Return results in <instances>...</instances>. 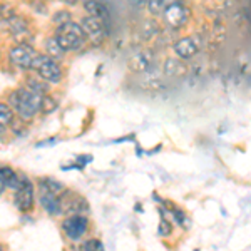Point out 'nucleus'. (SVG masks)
Returning a JSON list of instances; mask_svg holds the SVG:
<instances>
[{"label":"nucleus","mask_w":251,"mask_h":251,"mask_svg":"<svg viewBox=\"0 0 251 251\" xmlns=\"http://www.w3.org/2000/svg\"><path fill=\"white\" fill-rule=\"evenodd\" d=\"M40 100H42V96L29 87L17 89L9 96L10 107H14V111L22 119H32L40 111Z\"/></svg>","instance_id":"nucleus-1"},{"label":"nucleus","mask_w":251,"mask_h":251,"mask_svg":"<svg viewBox=\"0 0 251 251\" xmlns=\"http://www.w3.org/2000/svg\"><path fill=\"white\" fill-rule=\"evenodd\" d=\"M54 37L66 52L79 50V49L84 46V42H86V34H84L80 24H75V22H72V20L59 25Z\"/></svg>","instance_id":"nucleus-2"},{"label":"nucleus","mask_w":251,"mask_h":251,"mask_svg":"<svg viewBox=\"0 0 251 251\" xmlns=\"http://www.w3.org/2000/svg\"><path fill=\"white\" fill-rule=\"evenodd\" d=\"M9 57H10V62L20 69H35L40 54L35 50V49H32L30 46L19 44V46L10 49Z\"/></svg>","instance_id":"nucleus-3"},{"label":"nucleus","mask_w":251,"mask_h":251,"mask_svg":"<svg viewBox=\"0 0 251 251\" xmlns=\"http://www.w3.org/2000/svg\"><path fill=\"white\" fill-rule=\"evenodd\" d=\"M35 71H37L39 77L46 82H52L57 84L62 79V67L57 64V60L50 59L49 55H42L40 54L39 62L35 66Z\"/></svg>","instance_id":"nucleus-4"},{"label":"nucleus","mask_w":251,"mask_h":251,"mask_svg":"<svg viewBox=\"0 0 251 251\" xmlns=\"http://www.w3.org/2000/svg\"><path fill=\"white\" fill-rule=\"evenodd\" d=\"M80 27H82L84 34H86V39L91 40L94 46H100L104 42V39H106V25H104L102 19L87 15V17L82 19Z\"/></svg>","instance_id":"nucleus-5"},{"label":"nucleus","mask_w":251,"mask_h":251,"mask_svg":"<svg viewBox=\"0 0 251 251\" xmlns=\"http://www.w3.org/2000/svg\"><path fill=\"white\" fill-rule=\"evenodd\" d=\"M163 15H164L166 24H168L169 27H173V29H181L183 25H186V22H188V19H189L188 9H186L183 3H177V2H173V3H169V5H166Z\"/></svg>","instance_id":"nucleus-6"},{"label":"nucleus","mask_w":251,"mask_h":251,"mask_svg":"<svg viewBox=\"0 0 251 251\" xmlns=\"http://www.w3.org/2000/svg\"><path fill=\"white\" fill-rule=\"evenodd\" d=\"M62 229L69 240L77 241L87 233V220L84 216H80V214L69 216L67 220L62 223Z\"/></svg>","instance_id":"nucleus-7"},{"label":"nucleus","mask_w":251,"mask_h":251,"mask_svg":"<svg viewBox=\"0 0 251 251\" xmlns=\"http://www.w3.org/2000/svg\"><path fill=\"white\" fill-rule=\"evenodd\" d=\"M32 204H34V188H32V183L27 179H22L17 188V193H15V206L20 209V211H30Z\"/></svg>","instance_id":"nucleus-8"},{"label":"nucleus","mask_w":251,"mask_h":251,"mask_svg":"<svg viewBox=\"0 0 251 251\" xmlns=\"http://www.w3.org/2000/svg\"><path fill=\"white\" fill-rule=\"evenodd\" d=\"M174 52L181 59H191L200 52V42L196 37H184L174 44Z\"/></svg>","instance_id":"nucleus-9"},{"label":"nucleus","mask_w":251,"mask_h":251,"mask_svg":"<svg viewBox=\"0 0 251 251\" xmlns=\"http://www.w3.org/2000/svg\"><path fill=\"white\" fill-rule=\"evenodd\" d=\"M40 203H42L44 209L49 214H60L62 213V204H60V196L59 194H54L47 189H42V194H40Z\"/></svg>","instance_id":"nucleus-10"},{"label":"nucleus","mask_w":251,"mask_h":251,"mask_svg":"<svg viewBox=\"0 0 251 251\" xmlns=\"http://www.w3.org/2000/svg\"><path fill=\"white\" fill-rule=\"evenodd\" d=\"M84 9L91 17H97V19H107L109 15V10L107 7L104 5L100 0H87L86 3H84Z\"/></svg>","instance_id":"nucleus-11"},{"label":"nucleus","mask_w":251,"mask_h":251,"mask_svg":"<svg viewBox=\"0 0 251 251\" xmlns=\"http://www.w3.org/2000/svg\"><path fill=\"white\" fill-rule=\"evenodd\" d=\"M0 177H2L3 184L5 188H12V189H17L20 184V177L17 176V173L10 168H0Z\"/></svg>","instance_id":"nucleus-12"},{"label":"nucleus","mask_w":251,"mask_h":251,"mask_svg":"<svg viewBox=\"0 0 251 251\" xmlns=\"http://www.w3.org/2000/svg\"><path fill=\"white\" fill-rule=\"evenodd\" d=\"M5 22L9 24V27H10V30L14 35H22L29 30V24H27V20L22 19V17H17V15H14V17L5 20Z\"/></svg>","instance_id":"nucleus-13"},{"label":"nucleus","mask_w":251,"mask_h":251,"mask_svg":"<svg viewBox=\"0 0 251 251\" xmlns=\"http://www.w3.org/2000/svg\"><path fill=\"white\" fill-rule=\"evenodd\" d=\"M46 52H47V55L50 59L57 60V59L64 57V52H66V50L60 47V44L55 40V37H50V39L46 40Z\"/></svg>","instance_id":"nucleus-14"},{"label":"nucleus","mask_w":251,"mask_h":251,"mask_svg":"<svg viewBox=\"0 0 251 251\" xmlns=\"http://www.w3.org/2000/svg\"><path fill=\"white\" fill-rule=\"evenodd\" d=\"M40 186H42V189H47V191L54 193V194H62L66 193V188H64L62 183H59V181L55 179H42V183H40Z\"/></svg>","instance_id":"nucleus-15"},{"label":"nucleus","mask_w":251,"mask_h":251,"mask_svg":"<svg viewBox=\"0 0 251 251\" xmlns=\"http://www.w3.org/2000/svg\"><path fill=\"white\" fill-rule=\"evenodd\" d=\"M14 121V111L7 104H0V127H5Z\"/></svg>","instance_id":"nucleus-16"},{"label":"nucleus","mask_w":251,"mask_h":251,"mask_svg":"<svg viewBox=\"0 0 251 251\" xmlns=\"http://www.w3.org/2000/svg\"><path fill=\"white\" fill-rule=\"evenodd\" d=\"M129 66H131V69L132 71H146V69L149 67V60L144 57L143 54H137V55H134L131 60H129Z\"/></svg>","instance_id":"nucleus-17"},{"label":"nucleus","mask_w":251,"mask_h":251,"mask_svg":"<svg viewBox=\"0 0 251 251\" xmlns=\"http://www.w3.org/2000/svg\"><path fill=\"white\" fill-rule=\"evenodd\" d=\"M57 107V102H55L54 99H52L50 96H42V100H40V111L46 112V114H49V112H52L54 109Z\"/></svg>","instance_id":"nucleus-18"},{"label":"nucleus","mask_w":251,"mask_h":251,"mask_svg":"<svg viewBox=\"0 0 251 251\" xmlns=\"http://www.w3.org/2000/svg\"><path fill=\"white\" fill-rule=\"evenodd\" d=\"M15 15V10L12 9V5H9V3H2L0 5V19L3 20H9Z\"/></svg>","instance_id":"nucleus-19"},{"label":"nucleus","mask_w":251,"mask_h":251,"mask_svg":"<svg viewBox=\"0 0 251 251\" xmlns=\"http://www.w3.org/2000/svg\"><path fill=\"white\" fill-rule=\"evenodd\" d=\"M54 24L55 25H62V24H66V22H69V20H72V17H71V14L69 12H59V14H55L54 15Z\"/></svg>","instance_id":"nucleus-20"},{"label":"nucleus","mask_w":251,"mask_h":251,"mask_svg":"<svg viewBox=\"0 0 251 251\" xmlns=\"http://www.w3.org/2000/svg\"><path fill=\"white\" fill-rule=\"evenodd\" d=\"M164 7V0H149V12H152V14H159Z\"/></svg>","instance_id":"nucleus-21"},{"label":"nucleus","mask_w":251,"mask_h":251,"mask_svg":"<svg viewBox=\"0 0 251 251\" xmlns=\"http://www.w3.org/2000/svg\"><path fill=\"white\" fill-rule=\"evenodd\" d=\"M29 89L35 91L40 96L46 94V86H44L42 82H39V80H35V79H29Z\"/></svg>","instance_id":"nucleus-22"},{"label":"nucleus","mask_w":251,"mask_h":251,"mask_svg":"<svg viewBox=\"0 0 251 251\" xmlns=\"http://www.w3.org/2000/svg\"><path fill=\"white\" fill-rule=\"evenodd\" d=\"M84 250H104V245L97 240H89L84 243Z\"/></svg>","instance_id":"nucleus-23"},{"label":"nucleus","mask_w":251,"mask_h":251,"mask_svg":"<svg viewBox=\"0 0 251 251\" xmlns=\"http://www.w3.org/2000/svg\"><path fill=\"white\" fill-rule=\"evenodd\" d=\"M161 233L164 231V234H169L171 233V228H169V225H168V221H163L161 223V229H159Z\"/></svg>","instance_id":"nucleus-24"},{"label":"nucleus","mask_w":251,"mask_h":251,"mask_svg":"<svg viewBox=\"0 0 251 251\" xmlns=\"http://www.w3.org/2000/svg\"><path fill=\"white\" fill-rule=\"evenodd\" d=\"M62 3H66V5H75V3L79 2V0H60Z\"/></svg>","instance_id":"nucleus-25"},{"label":"nucleus","mask_w":251,"mask_h":251,"mask_svg":"<svg viewBox=\"0 0 251 251\" xmlns=\"http://www.w3.org/2000/svg\"><path fill=\"white\" fill-rule=\"evenodd\" d=\"M3 191H5V184H3V181H2V177H0V194H2Z\"/></svg>","instance_id":"nucleus-26"},{"label":"nucleus","mask_w":251,"mask_h":251,"mask_svg":"<svg viewBox=\"0 0 251 251\" xmlns=\"http://www.w3.org/2000/svg\"><path fill=\"white\" fill-rule=\"evenodd\" d=\"M0 250H2V246H0Z\"/></svg>","instance_id":"nucleus-27"}]
</instances>
